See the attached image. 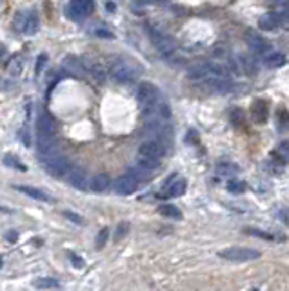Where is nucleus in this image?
<instances>
[{
    "mask_svg": "<svg viewBox=\"0 0 289 291\" xmlns=\"http://www.w3.org/2000/svg\"><path fill=\"white\" fill-rule=\"evenodd\" d=\"M71 260H73L75 268H84V260L80 257H75V255H71Z\"/></svg>",
    "mask_w": 289,
    "mask_h": 291,
    "instance_id": "nucleus-35",
    "label": "nucleus"
},
{
    "mask_svg": "<svg viewBox=\"0 0 289 291\" xmlns=\"http://www.w3.org/2000/svg\"><path fill=\"white\" fill-rule=\"evenodd\" d=\"M6 238H8L9 242H17L18 240V233L17 231H8V235H6Z\"/></svg>",
    "mask_w": 289,
    "mask_h": 291,
    "instance_id": "nucleus-36",
    "label": "nucleus"
},
{
    "mask_svg": "<svg viewBox=\"0 0 289 291\" xmlns=\"http://www.w3.org/2000/svg\"><path fill=\"white\" fill-rule=\"evenodd\" d=\"M148 35H149V38H151V42H153V46L158 50V53H160L164 58H167V60L173 62L178 55L177 44H175L173 38H171L170 35L158 31L157 28H151V26H148Z\"/></svg>",
    "mask_w": 289,
    "mask_h": 291,
    "instance_id": "nucleus-3",
    "label": "nucleus"
},
{
    "mask_svg": "<svg viewBox=\"0 0 289 291\" xmlns=\"http://www.w3.org/2000/svg\"><path fill=\"white\" fill-rule=\"evenodd\" d=\"M158 211H160V215L167 216V219H182L180 209L177 206H173V204H162L160 208H158Z\"/></svg>",
    "mask_w": 289,
    "mask_h": 291,
    "instance_id": "nucleus-24",
    "label": "nucleus"
},
{
    "mask_svg": "<svg viewBox=\"0 0 289 291\" xmlns=\"http://www.w3.org/2000/svg\"><path fill=\"white\" fill-rule=\"evenodd\" d=\"M167 151V144L162 140H157V138H149V140L142 142L140 148H138V157H149V158H158L160 160L162 157Z\"/></svg>",
    "mask_w": 289,
    "mask_h": 291,
    "instance_id": "nucleus-7",
    "label": "nucleus"
},
{
    "mask_svg": "<svg viewBox=\"0 0 289 291\" xmlns=\"http://www.w3.org/2000/svg\"><path fill=\"white\" fill-rule=\"evenodd\" d=\"M275 126H277L280 133L289 131V111L284 106H278L277 111H275Z\"/></svg>",
    "mask_w": 289,
    "mask_h": 291,
    "instance_id": "nucleus-16",
    "label": "nucleus"
},
{
    "mask_svg": "<svg viewBox=\"0 0 289 291\" xmlns=\"http://www.w3.org/2000/svg\"><path fill=\"white\" fill-rule=\"evenodd\" d=\"M8 55V51H6L4 46H0V60H4V57Z\"/></svg>",
    "mask_w": 289,
    "mask_h": 291,
    "instance_id": "nucleus-40",
    "label": "nucleus"
},
{
    "mask_svg": "<svg viewBox=\"0 0 289 291\" xmlns=\"http://www.w3.org/2000/svg\"><path fill=\"white\" fill-rule=\"evenodd\" d=\"M93 9H95L93 0H71L67 11H69L71 18H86L93 13Z\"/></svg>",
    "mask_w": 289,
    "mask_h": 291,
    "instance_id": "nucleus-9",
    "label": "nucleus"
},
{
    "mask_svg": "<svg viewBox=\"0 0 289 291\" xmlns=\"http://www.w3.org/2000/svg\"><path fill=\"white\" fill-rule=\"evenodd\" d=\"M64 67H66L69 73H73V75H86V66H84V60H80V58H75V57H67L66 60H64Z\"/></svg>",
    "mask_w": 289,
    "mask_h": 291,
    "instance_id": "nucleus-19",
    "label": "nucleus"
},
{
    "mask_svg": "<svg viewBox=\"0 0 289 291\" xmlns=\"http://www.w3.org/2000/svg\"><path fill=\"white\" fill-rule=\"evenodd\" d=\"M35 287H38V289H58L60 282H57L55 279H38L35 282Z\"/></svg>",
    "mask_w": 289,
    "mask_h": 291,
    "instance_id": "nucleus-25",
    "label": "nucleus"
},
{
    "mask_svg": "<svg viewBox=\"0 0 289 291\" xmlns=\"http://www.w3.org/2000/svg\"><path fill=\"white\" fill-rule=\"evenodd\" d=\"M136 187H138V180H136L131 173L122 175L115 182V191L118 193V195H131V193L136 191Z\"/></svg>",
    "mask_w": 289,
    "mask_h": 291,
    "instance_id": "nucleus-11",
    "label": "nucleus"
},
{
    "mask_svg": "<svg viewBox=\"0 0 289 291\" xmlns=\"http://www.w3.org/2000/svg\"><path fill=\"white\" fill-rule=\"evenodd\" d=\"M162 96V93L158 91V87L151 82H140L136 87V100H138V106L146 108V106L153 104Z\"/></svg>",
    "mask_w": 289,
    "mask_h": 291,
    "instance_id": "nucleus-6",
    "label": "nucleus"
},
{
    "mask_svg": "<svg viewBox=\"0 0 289 291\" xmlns=\"http://www.w3.org/2000/svg\"><path fill=\"white\" fill-rule=\"evenodd\" d=\"M264 62L268 67H280L285 62V57L282 53H273L271 51V53H268L264 57Z\"/></svg>",
    "mask_w": 289,
    "mask_h": 291,
    "instance_id": "nucleus-23",
    "label": "nucleus"
},
{
    "mask_svg": "<svg viewBox=\"0 0 289 291\" xmlns=\"http://www.w3.org/2000/svg\"><path fill=\"white\" fill-rule=\"evenodd\" d=\"M108 235H109V231L108 229H102V231L99 233V238H97V248H104V244L108 242Z\"/></svg>",
    "mask_w": 289,
    "mask_h": 291,
    "instance_id": "nucleus-33",
    "label": "nucleus"
},
{
    "mask_svg": "<svg viewBox=\"0 0 289 291\" xmlns=\"http://www.w3.org/2000/svg\"><path fill=\"white\" fill-rule=\"evenodd\" d=\"M66 179L69 180L71 186L77 187L79 191H89V182H91V179L87 177L86 171L80 169V167H71V171L67 173Z\"/></svg>",
    "mask_w": 289,
    "mask_h": 291,
    "instance_id": "nucleus-10",
    "label": "nucleus"
},
{
    "mask_svg": "<svg viewBox=\"0 0 289 291\" xmlns=\"http://www.w3.org/2000/svg\"><path fill=\"white\" fill-rule=\"evenodd\" d=\"M271 157L275 158V160H278L280 164H287L289 162V140L278 144V148L273 151Z\"/></svg>",
    "mask_w": 289,
    "mask_h": 291,
    "instance_id": "nucleus-20",
    "label": "nucleus"
},
{
    "mask_svg": "<svg viewBox=\"0 0 289 291\" xmlns=\"http://www.w3.org/2000/svg\"><path fill=\"white\" fill-rule=\"evenodd\" d=\"M231 66L220 60H209V62L195 64L187 69V79L191 82L204 86L211 91L216 93H226L231 91L233 82H231Z\"/></svg>",
    "mask_w": 289,
    "mask_h": 291,
    "instance_id": "nucleus-1",
    "label": "nucleus"
},
{
    "mask_svg": "<svg viewBox=\"0 0 289 291\" xmlns=\"http://www.w3.org/2000/svg\"><path fill=\"white\" fill-rule=\"evenodd\" d=\"M15 189L17 191H22V193H26L28 197H31V199H35V200H40V202H57L55 200V197H51L50 193H45V191H42V189H38V187H31V186H15Z\"/></svg>",
    "mask_w": 289,
    "mask_h": 291,
    "instance_id": "nucleus-13",
    "label": "nucleus"
},
{
    "mask_svg": "<svg viewBox=\"0 0 289 291\" xmlns=\"http://www.w3.org/2000/svg\"><path fill=\"white\" fill-rule=\"evenodd\" d=\"M2 162L6 164V166L13 167V169H20V171H26V166L20 162V158L13 157V155H4V158H2Z\"/></svg>",
    "mask_w": 289,
    "mask_h": 291,
    "instance_id": "nucleus-27",
    "label": "nucleus"
},
{
    "mask_svg": "<svg viewBox=\"0 0 289 291\" xmlns=\"http://www.w3.org/2000/svg\"><path fill=\"white\" fill-rule=\"evenodd\" d=\"M95 35H97V37H102V38H113V33L106 28H97Z\"/></svg>",
    "mask_w": 289,
    "mask_h": 291,
    "instance_id": "nucleus-34",
    "label": "nucleus"
},
{
    "mask_svg": "<svg viewBox=\"0 0 289 291\" xmlns=\"http://www.w3.org/2000/svg\"><path fill=\"white\" fill-rule=\"evenodd\" d=\"M126 229H128V226H126V224H122V226H120V228H118V231H116V238L124 237V231H126Z\"/></svg>",
    "mask_w": 289,
    "mask_h": 291,
    "instance_id": "nucleus-38",
    "label": "nucleus"
},
{
    "mask_svg": "<svg viewBox=\"0 0 289 291\" xmlns=\"http://www.w3.org/2000/svg\"><path fill=\"white\" fill-rule=\"evenodd\" d=\"M251 116H253V120L258 122V124H264V122L268 120L269 108H268V104H266L264 100H255V102H253Z\"/></svg>",
    "mask_w": 289,
    "mask_h": 291,
    "instance_id": "nucleus-15",
    "label": "nucleus"
},
{
    "mask_svg": "<svg viewBox=\"0 0 289 291\" xmlns=\"http://www.w3.org/2000/svg\"><path fill=\"white\" fill-rule=\"evenodd\" d=\"M129 173L135 177L138 182H144V180H149L151 179V169H148V167L140 166V164L136 162L135 166H131V169H129Z\"/></svg>",
    "mask_w": 289,
    "mask_h": 291,
    "instance_id": "nucleus-22",
    "label": "nucleus"
},
{
    "mask_svg": "<svg viewBox=\"0 0 289 291\" xmlns=\"http://www.w3.org/2000/svg\"><path fill=\"white\" fill-rule=\"evenodd\" d=\"M66 219H69L71 222H75V224H79V226H84V219L80 215H77V213H71V211H64L62 213Z\"/></svg>",
    "mask_w": 289,
    "mask_h": 291,
    "instance_id": "nucleus-32",
    "label": "nucleus"
},
{
    "mask_svg": "<svg viewBox=\"0 0 289 291\" xmlns=\"http://www.w3.org/2000/svg\"><path fill=\"white\" fill-rule=\"evenodd\" d=\"M138 164L153 171L160 166V160H158V158H149V157H138Z\"/></svg>",
    "mask_w": 289,
    "mask_h": 291,
    "instance_id": "nucleus-29",
    "label": "nucleus"
},
{
    "mask_svg": "<svg viewBox=\"0 0 289 291\" xmlns=\"http://www.w3.org/2000/svg\"><path fill=\"white\" fill-rule=\"evenodd\" d=\"M246 42H248L249 50H251L253 53L260 55V57H266L268 53H271L269 42L266 40L264 37H260L258 33H255V31H248V33H246Z\"/></svg>",
    "mask_w": 289,
    "mask_h": 291,
    "instance_id": "nucleus-8",
    "label": "nucleus"
},
{
    "mask_svg": "<svg viewBox=\"0 0 289 291\" xmlns=\"http://www.w3.org/2000/svg\"><path fill=\"white\" fill-rule=\"evenodd\" d=\"M0 211H8V209H6V208H2V206H0Z\"/></svg>",
    "mask_w": 289,
    "mask_h": 291,
    "instance_id": "nucleus-41",
    "label": "nucleus"
},
{
    "mask_svg": "<svg viewBox=\"0 0 289 291\" xmlns=\"http://www.w3.org/2000/svg\"><path fill=\"white\" fill-rule=\"evenodd\" d=\"M109 184H111V182H109L108 175L100 173V175H95V177L91 179L89 189H91V191H95V193H104V191H108Z\"/></svg>",
    "mask_w": 289,
    "mask_h": 291,
    "instance_id": "nucleus-17",
    "label": "nucleus"
},
{
    "mask_svg": "<svg viewBox=\"0 0 289 291\" xmlns=\"http://www.w3.org/2000/svg\"><path fill=\"white\" fill-rule=\"evenodd\" d=\"M258 26H260V29H264V31H275V29L280 28V24H278V15L277 13H266V15H262V17L258 18Z\"/></svg>",
    "mask_w": 289,
    "mask_h": 291,
    "instance_id": "nucleus-18",
    "label": "nucleus"
},
{
    "mask_svg": "<svg viewBox=\"0 0 289 291\" xmlns=\"http://www.w3.org/2000/svg\"><path fill=\"white\" fill-rule=\"evenodd\" d=\"M45 62H47V55H45V53L38 55V58H37V66H35V73H37V75H40V73H42V69H44Z\"/></svg>",
    "mask_w": 289,
    "mask_h": 291,
    "instance_id": "nucleus-31",
    "label": "nucleus"
},
{
    "mask_svg": "<svg viewBox=\"0 0 289 291\" xmlns=\"http://www.w3.org/2000/svg\"><path fill=\"white\" fill-rule=\"evenodd\" d=\"M251 233H255V235H258V237H264V238H268V240H271V235H268V233H262V231H251Z\"/></svg>",
    "mask_w": 289,
    "mask_h": 291,
    "instance_id": "nucleus-39",
    "label": "nucleus"
},
{
    "mask_svg": "<svg viewBox=\"0 0 289 291\" xmlns=\"http://www.w3.org/2000/svg\"><path fill=\"white\" fill-rule=\"evenodd\" d=\"M57 133V124L51 118V115L42 113L37 120V135H55Z\"/></svg>",
    "mask_w": 289,
    "mask_h": 291,
    "instance_id": "nucleus-14",
    "label": "nucleus"
},
{
    "mask_svg": "<svg viewBox=\"0 0 289 291\" xmlns=\"http://www.w3.org/2000/svg\"><path fill=\"white\" fill-rule=\"evenodd\" d=\"M246 189V184L238 179H229L227 180V191L231 193H242Z\"/></svg>",
    "mask_w": 289,
    "mask_h": 291,
    "instance_id": "nucleus-28",
    "label": "nucleus"
},
{
    "mask_svg": "<svg viewBox=\"0 0 289 291\" xmlns=\"http://www.w3.org/2000/svg\"><path fill=\"white\" fill-rule=\"evenodd\" d=\"M216 173H219V177H233V175L238 173V167L233 166V164H220L219 167H216Z\"/></svg>",
    "mask_w": 289,
    "mask_h": 291,
    "instance_id": "nucleus-26",
    "label": "nucleus"
},
{
    "mask_svg": "<svg viewBox=\"0 0 289 291\" xmlns=\"http://www.w3.org/2000/svg\"><path fill=\"white\" fill-rule=\"evenodd\" d=\"M38 28H40V22H38L37 13H29L28 18H26V24H24V28H22V31H24L26 35H35L38 31Z\"/></svg>",
    "mask_w": 289,
    "mask_h": 291,
    "instance_id": "nucleus-21",
    "label": "nucleus"
},
{
    "mask_svg": "<svg viewBox=\"0 0 289 291\" xmlns=\"http://www.w3.org/2000/svg\"><path fill=\"white\" fill-rule=\"evenodd\" d=\"M20 137H22V140H24V144H26V146H29V144H31V142H29L28 131H26V129H22V131H20Z\"/></svg>",
    "mask_w": 289,
    "mask_h": 291,
    "instance_id": "nucleus-37",
    "label": "nucleus"
},
{
    "mask_svg": "<svg viewBox=\"0 0 289 291\" xmlns=\"http://www.w3.org/2000/svg\"><path fill=\"white\" fill-rule=\"evenodd\" d=\"M187 187V182L184 179H171L170 182L165 184L164 187V195L170 197V199H175V197H182L184 195V191H186Z\"/></svg>",
    "mask_w": 289,
    "mask_h": 291,
    "instance_id": "nucleus-12",
    "label": "nucleus"
},
{
    "mask_svg": "<svg viewBox=\"0 0 289 291\" xmlns=\"http://www.w3.org/2000/svg\"><path fill=\"white\" fill-rule=\"evenodd\" d=\"M278 15V24H280V28H285L289 29V9H280V11H277Z\"/></svg>",
    "mask_w": 289,
    "mask_h": 291,
    "instance_id": "nucleus-30",
    "label": "nucleus"
},
{
    "mask_svg": "<svg viewBox=\"0 0 289 291\" xmlns=\"http://www.w3.org/2000/svg\"><path fill=\"white\" fill-rule=\"evenodd\" d=\"M220 257L226 258L229 262H249V260H256L260 257V253L251 248H242V246H231V248H226V250L220 251Z\"/></svg>",
    "mask_w": 289,
    "mask_h": 291,
    "instance_id": "nucleus-5",
    "label": "nucleus"
},
{
    "mask_svg": "<svg viewBox=\"0 0 289 291\" xmlns=\"http://www.w3.org/2000/svg\"><path fill=\"white\" fill-rule=\"evenodd\" d=\"M142 75V66L131 58H118L109 69V77L118 84H133Z\"/></svg>",
    "mask_w": 289,
    "mask_h": 291,
    "instance_id": "nucleus-2",
    "label": "nucleus"
},
{
    "mask_svg": "<svg viewBox=\"0 0 289 291\" xmlns=\"http://www.w3.org/2000/svg\"><path fill=\"white\" fill-rule=\"evenodd\" d=\"M40 160H42L44 169L47 171L51 177H55V179H66L67 173L71 171V164L67 162V158L58 153L42 155Z\"/></svg>",
    "mask_w": 289,
    "mask_h": 291,
    "instance_id": "nucleus-4",
    "label": "nucleus"
}]
</instances>
